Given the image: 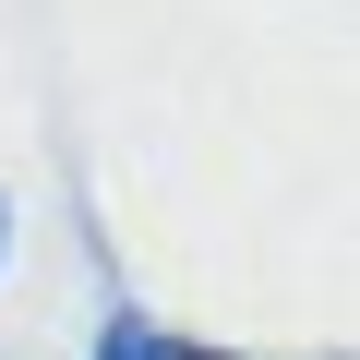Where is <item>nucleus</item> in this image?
<instances>
[{"instance_id": "f257e3e1", "label": "nucleus", "mask_w": 360, "mask_h": 360, "mask_svg": "<svg viewBox=\"0 0 360 360\" xmlns=\"http://www.w3.org/2000/svg\"><path fill=\"white\" fill-rule=\"evenodd\" d=\"M96 360H205V348H168V336H108Z\"/></svg>"}, {"instance_id": "f03ea898", "label": "nucleus", "mask_w": 360, "mask_h": 360, "mask_svg": "<svg viewBox=\"0 0 360 360\" xmlns=\"http://www.w3.org/2000/svg\"><path fill=\"white\" fill-rule=\"evenodd\" d=\"M0 229H13V217H0Z\"/></svg>"}]
</instances>
